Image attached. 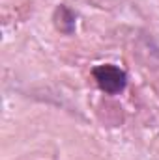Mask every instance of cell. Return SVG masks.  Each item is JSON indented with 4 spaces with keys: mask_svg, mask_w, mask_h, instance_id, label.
<instances>
[{
    "mask_svg": "<svg viewBox=\"0 0 159 160\" xmlns=\"http://www.w3.org/2000/svg\"><path fill=\"white\" fill-rule=\"evenodd\" d=\"M92 77L105 95H120L127 88V73L114 63H101L92 69Z\"/></svg>",
    "mask_w": 159,
    "mask_h": 160,
    "instance_id": "1",
    "label": "cell"
},
{
    "mask_svg": "<svg viewBox=\"0 0 159 160\" xmlns=\"http://www.w3.org/2000/svg\"><path fill=\"white\" fill-rule=\"evenodd\" d=\"M52 24L62 36H73L77 32V13L69 6L60 4L52 13Z\"/></svg>",
    "mask_w": 159,
    "mask_h": 160,
    "instance_id": "2",
    "label": "cell"
}]
</instances>
